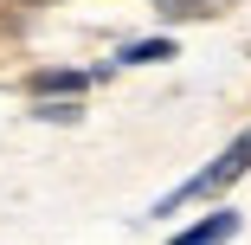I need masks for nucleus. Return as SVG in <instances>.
I'll use <instances>...</instances> for the list:
<instances>
[{
  "mask_svg": "<svg viewBox=\"0 0 251 245\" xmlns=\"http://www.w3.org/2000/svg\"><path fill=\"white\" fill-rule=\"evenodd\" d=\"M245 168H251V136H238V142H232V149H226V155H219L213 168H200V174H193L187 187H174L168 200H155V213L168 219V213H180L187 200H206V193H219V187H232V181H238Z\"/></svg>",
  "mask_w": 251,
  "mask_h": 245,
  "instance_id": "nucleus-1",
  "label": "nucleus"
},
{
  "mask_svg": "<svg viewBox=\"0 0 251 245\" xmlns=\"http://www.w3.org/2000/svg\"><path fill=\"white\" fill-rule=\"evenodd\" d=\"M174 58V39H142V45H123V58L116 65H161Z\"/></svg>",
  "mask_w": 251,
  "mask_h": 245,
  "instance_id": "nucleus-3",
  "label": "nucleus"
},
{
  "mask_svg": "<svg viewBox=\"0 0 251 245\" xmlns=\"http://www.w3.org/2000/svg\"><path fill=\"white\" fill-rule=\"evenodd\" d=\"M84 84H90L84 71H39L32 78V90H84Z\"/></svg>",
  "mask_w": 251,
  "mask_h": 245,
  "instance_id": "nucleus-4",
  "label": "nucleus"
},
{
  "mask_svg": "<svg viewBox=\"0 0 251 245\" xmlns=\"http://www.w3.org/2000/svg\"><path fill=\"white\" fill-rule=\"evenodd\" d=\"M238 213L232 207H219V213H206V219H200V226H187L180 239H168V245H226V239H238Z\"/></svg>",
  "mask_w": 251,
  "mask_h": 245,
  "instance_id": "nucleus-2",
  "label": "nucleus"
},
{
  "mask_svg": "<svg viewBox=\"0 0 251 245\" xmlns=\"http://www.w3.org/2000/svg\"><path fill=\"white\" fill-rule=\"evenodd\" d=\"M226 0H161V13H219Z\"/></svg>",
  "mask_w": 251,
  "mask_h": 245,
  "instance_id": "nucleus-5",
  "label": "nucleus"
},
{
  "mask_svg": "<svg viewBox=\"0 0 251 245\" xmlns=\"http://www.w3.org/2000/svg\"><path fill=\"white\" fill-rule=\"evenodd\" d=\"M32 116H45V123H77V104H39Z\"/></svg>",
  "mask_w": 251,
  "mask_h": 245,
  "instance_id": "nucleus-6",
  "label": "nucleus"
}]
</instances>
